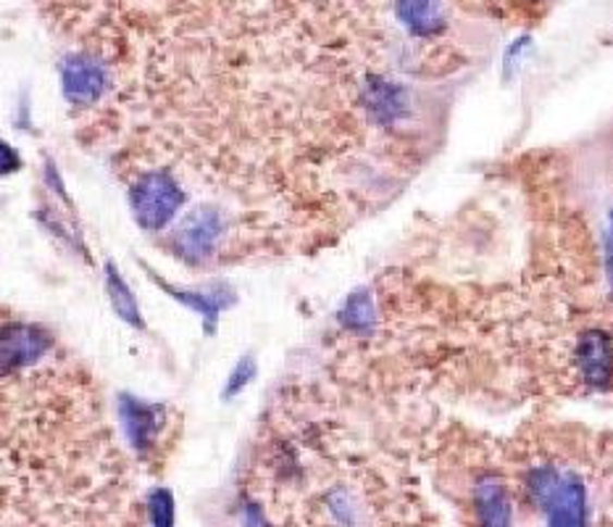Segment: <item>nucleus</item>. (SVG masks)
I'll return each instance as SVG.
<instances>
[{"instance_id":"obj_1","label":"nucleus","mask_w":613,"mask_h":527,"mask_svg":"<svg viewBox=\"0 0 613 527\" xmlns=\"http://www.w3.org/2000/svg\"><path fill=\"white\" fill-rule=\"evenodd\" d=\"M529 493L545 510L548 527H587V491L577 475L540 467L529 475Z\"/></svg>"},{"instance_id":"obj_2","label":"nucleus","mask_w":613,"mask_h":527,"mask_svg":"<svg viewBox=\"0 0 613 527\" xmlns=\"http://www.w3.org/2000/svg\"><path fill=\"white\" fill-rule=\"evenodd\" d=\"M187 193L167 169L145 172L140 180L130 187V209L143 230H163L172 224L176 211L185 206Z\"/></svg>"},{"instance_id":"obj_3","label":"nucleus","mask_w":613,"mask_h":527,"mask_svg":"<svg viewBox=\"0 0 613 527\" xmlns=\"http://www.w3.org/2000/svg\"><path fill=\"white\" fill-rule=\"evenodd\" d=\"M230 222L226 215L213 204H200L193 211H187V217L182 219L180 228L174 230V250L182 261L204 264L213 250L219 248V243L224 241Z\"/></svg>"},{"instance_id":"obj_4","label":"nucleus","mask_w":613,"mask_h":527,"mask_svg":"<svg viewBox=\"0 0 613 527\" xmlns=\"http://www.w3.org/2000/svg\"><path fill=\"white\" fill-rule=\"evenodd\" d=\"M53 346L56 338L40 324L3 322L0 324V380L27 372L35 364H40Z\"/></svg>"},{"instance_id":"obj_5","label":"nucleus","mask_w":613,"mask_h":527,"mask_svg":"<svg viewBox=\"0 0 613 527\" xmlns=\"http://www.w3.org/2000/svg\"><path fill=\"white\" fill-rule=\"evenodd\" d=\"M117 406L126 441L140 456L150 454L154 445L161 441L163 428H167V406L150 404V401L137 399L132 393L119 395Z\"/></svg>"},{"instance_id":"obj_6","label":"nucleus","mask_w":613,"mask_h":527,"mask_svg":"<svg viewBox=\"0 0 613 527\" xmlns=\"http://www.w3.org/2000/svg\"><path fill=\"white\" fill-rule=\"evenodd\" d=\"M574 364L585 388L592 393H605L613 388V338L605 330L590 328L579 332L574 343Z\"/></svg>"},{"instance_id":"obj_7","label":"nucleus","mask_w":613,"mask_h":527,"mask_svg":"<svg viewBox=\"0 0 613 527\" xmlns=\"http://www.w3.org/2000/svg\"><path fill=\"white\" fill-rule=\"evenodd\" d=\"M109 69L95 56L72 53L61 61V93L69 103L90 106L98 103L109 90Z\"/></svg>"},{"instance_id":"obj_8","label":"nucleus","mask_w":613,"mask_h":527,"mask_svg":"<svg viewBox=\"0 0 613 527\" xmlns=\"http://www.w3.org/2000/svg\"><path fill=\"white\" fill-rule=\"evenodd\" d=\"M361 106L366 117L379 127H395L410 117L414 100H410L408 87L397 79L369 74L361 85Z\"/></svg>"},{"instance_id":"obj_9","label":"nucleus","mask_w":613,"mask_h":527,"mask_svg":"<svg viewBox=\"0 0 613 527\" xmlns=\"http://www.w3.org/2000/svg\"><path fill=\"white\" fill-rule=\"evenodd\" d=\"M145 272H148V278L154 280L156 285L167 293V296H172L176 304L185 306V309H189V311L200 314V317H204V328L208 335L217 332L221 311H226L230 306L237 304V293L232 291L230 285H217V287H211V291H187V287H176V285H172V282L161 280L150 267H145Z\"/></svg>"},{"instance_id":"obj_10","label":"nucleus","mask_w":613,"mask_h":527,"mask_svg":"<svg viewBox=\"0 0 613 527\" xmlns=\"http://www.w3.org/2000/svg\"><path fill=\"white\" fill-rule=\"evenodd\" d=\"M474 510L482 527H511L514 523V506L503 480L495 475H485L474 486Z\"/></svg>"},{"instance_id":"obj_11","label":"nucleus","mask_w":613,"mask_h":527,"mask_svg":"<svg viewBox=\"0 0 613 527\" xmlns=\"http://www.w3.org/2000/svg\"><path fill=\"white\" fill-rule=\"evenodd\" d=\"M395 16L414 37H438L448 27L442 0H395Z\"/></svg>"},{"instance_id":"obj_12","label":"nucleus","mask_w":613,"mask_h":527,"mask_svg":"<svg viewBox=\"0 0 613 527\" xmlns=\"http://www.w3.org/2000/svg\"><path fill=\"white\" fill-rule=\"evenodd\" d=\"M338 324L345 332H351V335L358 338L375 335L379 324L375 293H371L369 287H356L353 293H347V298L343 301V306H340L338 311Z\"/></svg>"},{"instance_id":"obj_13","label":"nucleus","mask_w":613,"mask_h":527,"mask_svg":"<svg viewBox=\"0 0 613 527\" xmlns=\"http://www.w3.org/2000/svg\"><path fill=\"white\" fill-rule=\"evenodd\" d=\"M106 293H109L113 311H117V317L122 319L124 324H130V328L135 330H145L140 304H137L135 293H132V287L126 285V280L119 274L113 261L106 264Z\"/></svg>"},{"instance_id":"obj_14","label":"nucleus","mask_w":613,"mask_h":527,"mask_svg":"<svg viewBox=\"0 0 613 527\" xmlns=\"http://www.w3.org/2000/svg\"><path fill=\"white\" fill-rule=\"evenodd\" d=\"M148 504V517L154 527H174L176 510H174V495L169 488H154L145 499Z\"/></svg>"},{"instance_id":"obj_15","label":"nucleus","mask_w":613,"mask_h":527,"mask_svg":"<svg viewBox=\"0 0 613 527\" xmlns=\"http://www.w3.org/2000/svg\"><path fill=\"white\" fill-rule=\"evenodd\" d=\"M256 375H258L256 359H253L250 354H245L243 359H237L235 367H232L230 378L224 382V399H235V395L243 393L245 388L256 380Z\"/></svg>"},{"instance_id":"obj_16","label":"nucleus","mask_w":613,"mask_h":527,"mask_svg":"<svg viewBox=\"0 0 613 527\" xmlns=\"http://www.w3.org/2000/svg\"><path fill=\"white\" fill-rule=\"evenodd\" d=\"M529 50H532V37H529V35L516 37V40L511 42L508 48H505V56H503V74H505V77L511 79L516 72H519V66L524 64V59H527Z\"/></svg>"},{"instance_id":"obj_17","label":"nucleus","mask_w":613,"mask_h":527,"mask_svg":"<svg viewBox=\"0 0 613 527\" xmlns=\"http://www.w3.org/2000/svg\"><path fill=\"white\" fill-rule=\"evenodd\" d=\"M19 169H22V156H19V150L11 146V143H5L3 137H0V177L16 174Z\"/></svg>"},{"instance_id":"obj_18","label":"nucleus","mask_w":613,"mask_h":527,"mask_svg":"<svg viewBox=\"0 0 613 527\" xmlns=\"http://www.w3.org/2000/svg\"><path fill=\"white\" fill-rule=\"evenodd\" d=\"M240 527H271L267 512L256 504V501H248L240 512Z\"/></svg>"},{"instance_id":"obj_19","label":"nucleus","mask_w":613,"mask_h":527,"mask_svg":"<svg viewBox=\"0 0 613 527\" xmlns=\"http://www.w3.org/2000/svg\"><path fill=\"white\" fill-rule=\"evenodd\" d=\"M46 182H48V187L50 191L56 193V196H61L63 200H66V206L72 209V198L66 196V187H63V180H61V174H59V169H56L53 161H46Z\"/></svg>"},{"instance_id":"obj_20","label":"nucleus","mask_w":613,"mask_h":527,"mask_svg":"<svg viewBox=\"0 0 613 527\" xmlns=\"http://www.w3.org/2000/svg\"><path fill=\"white\" fill-rule=\"evenodd\" d=\"M605 256H609V272H611V280H613V211H611V219H609V237H605Z\"/></svg>"}]
</instances>
